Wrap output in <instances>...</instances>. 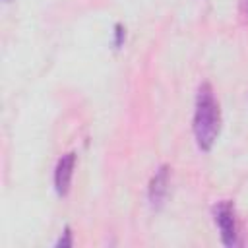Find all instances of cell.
I'll return each instance as SVG.
<instances>
[{
    "label": "cell",
    "instance_id": "1",
    "mask_svg": "<svg viewBox=\"0 0 248 248\" xmlns=\"http://www.w3.org/2000/svg\"><path fill=\"white\" fill-rule=\"evenodd\" d=\"M192 130H194L198 149L203 153L211 151L221 132V107H219V101L215 97L211 83L207 81L200 83L198 93H196Z\"/></svg>",
    "mask_w": 248,
    "mask_h": 248
},
{
    "label": "cell",
    "instance_id": "2",
    "mask_svg": "<svg viewBox=\"0 0 248 248\" xmlns=\"http://www.w3.org/2000/svg\"><path fill=\"white\" fill-rule=\"evenodd\" d=\"M213 213V221L219 229L221 234V242L229 248L240 246V238H238V225H236V211H234V203L229 200H221L213 205L211 209Z\"/></svg>",
    "mask_w": 248,
    "mask_h": 248
},
{
    "label": "cell",
    "instance_id": "3",
    "mask_svg": "<svg viewBox=\"0 0 248 248\" xmlns=\"http://www.w3.org/2000/svg\"><path fill=\"white\" fill-rule=\"evenodd\" d=\"M169 178H170V167L169 165H161L151 180H149V186H147V200H149V205L157 211L163 207L165 200H167V194H169Z\"/></svg>",
    "mask_w": 248,
    "mask_h": 248
},
{
    "label": "cell",
    "instance_id": "4",
    "mask_svg": "<svg viewBox=\"0 0 248 248\" xmlns=\"http://www.w3.org/2000/svg\"><path fill=\"white\" fill-rule=\"evenodd\" d=\"M74 169H76V153L68 151L58 159V163L54 167V190L60 198L68 196V192H70Z\"/></svg>",
    "mask_w": 248,
    "mask_h": 248
},
{
    "label": "cell",
    "instance_id": "5",
    "mask_svg": "<svg viewBox=\"0 0 248 248\" xmlns=\"http://www.w3.org/2000/svg\"><path fill=\"white\" fill-rule=\"evenodd\" d=\"M72 244H74V240H72V229H70V227H66V229H64V232L60 234V238L56 240V244H54V246H56V248H70Z\"/></svg>",
    "mask_w": 248,
    "mask_h": 248
},
{
    "label": "cell",
    "instance_id": "6",
    "mask_svg": "<svg viewBox=\"0 0 248 248\" xmlns=\"http://www.w3.org/2000/svg\"><path fill=\"white\" fill-rule=\"evenodd\" d=\"M124 41H126V27L122 23H116L114 25V46L120 48L124 45Z\"/></svg>",
    "mask_w": 248,
    "mask_h": 248
},
{
    "label": "cell",
    "instance_id": "7",
    "mask_svg": "<svg viewBox=\"0 0 248 248\" xmlns=\"http://www.w3.org/2000/svg\"><path fill=\"white\" fill-rule=\"evenodd\" d=\"M238 8H240V16H242V19L248 21V0H240V2H238Z\"/></svg>",
    "mask_w": 248,
    "mask_h": 248
},
{
    "label": "cell",
    "instance_id": "8",
    "mask_svg": "<svg viewBox=\"0 0 248 248\" xmlns=\"http://www.w3.org/2000/svg\"><path fill=\"white\" fill-rule=\"evenodd\" d=\"M4 2H8V0H4Z\"/></svg>",
    "mask_w": 248,
    "mask_h": 248
}]
</instances>
